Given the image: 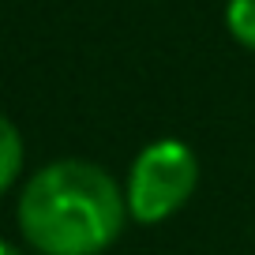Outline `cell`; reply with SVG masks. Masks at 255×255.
Listing matches in <instances>:
<instances>
[{
	"instance_id": "cell-1",
	"label": "cell",
	"mask_w": 255,
	"mask_h": 255,
	"mask_svg": "<svg viewBox=\"0 0 255 255\" xmlns=\"http://www.w3.org/2000/svg\"><path fill=\"white\" fill-rule=\"evenodd\" d=\"M15 225L38 255H105L128 225L124 184L87 158H56L26 176Z\"/></svg>"
},
{
	"instance_id": "cell-2",
	"label": "cell",
	"mask_w": 255,
	"mask_h": 255,
	"mask_svg": "<svg viewBox=\"0 0 255 255\" xmlns=\"http://www.w3.org/2000/svg\"><path fill=\"white\" fill-rule=\"evenodd\" d=\"M199 188V158L184 139L161 135L131 158L124 176L128 222L161 225L180 214Z\"/></svg>"
},
{
	"instance_id": "cell-3",
	"label": "cell",
	"mask_w": 255,
	"mask_h": 255,
	"mask_svg": "<svg viewBox=\"0 0 255 255\" xmlns=\"http://www.w3.org/2000/svg\"><path fill=\"white\" fill-rule=\"evenodd\" d=\"M23 161H26L23 135H19L15 120L0 113V195H8V191L19 184V176H23Z\"/></svg>"
},
{
	"instance_id": "cell-5",
	"label": "cell",
	"mask_w": 255,
	"mask_h": 255,
	"mask_svg": "<svg viewBox=\"0 0 255 255\" xmlns=\"http://www.w3.org/2000/svg\"><path fill=\"white\" fill-rule=\"evenodd\" d=\"M0 255H26L23 248H15L11 240H0Z\"/></svg>"
},
{
	"instance_id": "cell-4",
	"label": "cell",
	"mask_w": 255,
	"mask_h": 255,
	"mask_svg": "<svg viewBox=\"0 0 255 255\" xmlns=\"http://www.w3.org/2000/svg\"><path fill=\"white\" fill-rule=\"evenodd\" d=\"M225 26L240 45L255 53V0H229L225 4Z\"/></svg>"
}]
</instances>
